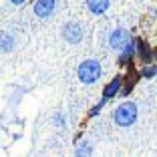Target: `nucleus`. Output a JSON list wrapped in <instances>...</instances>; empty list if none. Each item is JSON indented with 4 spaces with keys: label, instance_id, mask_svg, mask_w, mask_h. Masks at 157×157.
Returning a JSON list of instances; mask_svg holds the SVG:
<instances>
[{
    "label": "nucleus",
    "instance_id": "1a4fd4ad",
    "mask_svg": "<svg viewBox=\"0 0 157 157\" xmlns=\"http://www.w3.org/2000/svg\"><path fill=\"white\" fill-rule=\"evenodd\" d=\"M133 55H135V40H129L127 44L121 48V56H119V65L121 67H133L131 60H133Z\"/></svg>",
    "mask_w": 157,
    "mask_h": 157
},
{
    "label": "nucleus",
    "instance_id": "9d476101",
    "mask_svg": "<svg viewBox=\"0 0 157 157\" xmlns=\"http://www.w3.org/2000/svg\"><path fill=\"white\" fill-rule=\"evenodd\" d=\"M109 0H87V8L91 10L93 14H103L107 12V8H109Z\"/></svg>",
    "mask_w": 157,
    "mask_h": 157
},
{
    "label": "nucleus",
    "instance_id": "20e7f679",
    "mask_svg": "<svg viewBox=\"0 0 157 157\" xmlns=\"http://www.w3.org/2000/svg\"><path fill=\"white\" fill-rule=\"evenodd\" d=\"M135 55L141 59V63L147 65V63H151V60L157 56V51H153L143 38H139V40H135Z\"/></svg>",
    "mask_w": 157,
    "mask_h": 157
},
{
    "label": "nucleus",
    "instance_id": "9b49d317",
    "mask_svg": "<svg viewBox=\"0 0 157 157\" xmlns=\"http://www.w3.org/2000/svg\"><path fill=\"white\" fill-rule=\"evenodd\" d=\"M14 46V38L8 33H0V52H8Z\"/></svg>",
    "mask_w": 157,
    "mask_h": 157
},
{
    "label": "nucleus",
    "instance_id": "ddd939ff",
    "mask_svg": "<svg viewBox=\"0 0 157 157\" xmlns=\"http://www.w3.org/2000/svg\"><path fill=\"white\" fill-rule=\"evenodd\" d=\"M91 153H93V147L89 141H85V143H81L77 147V155H91Z\"/></svg>",
    "mask_w": 157,
    "mask_h": 157
},
{
    "label": "nucleus",
    "instance_id": "f03ea898",
    "mask_svg": "<svg viewBox=\"0 0 157 157\" xmlns=\"http://www.w3.org/2000/svg\"><path fill=\"white\" fill-rule=\"evenodd\" d=\"M77 77L81 83L85 85H93L101 77V65H99L95 59H89V60H83L77 69Z\"/></svg>",
    "mask_w": 157,
    "mask_h": 157
},
{
    "label": "nucleus",
    "instance_id": "f8f14e48",
    "mask_svg": "<svg viewBox=\"0 0 157 157\" xmlns=\"http://www.w3.org/2000/svg\"><path fill=\"white\" fill-rule=\"evenodd\" d=\"M155 75H157V67L149 65V63H147V67H143V71H141V77H145V78H153Z\"/></svg>",
    "mask_w": 157,
    "mask_h": 157
},
{
    "label": "nucleus",
    "instance_id": "4468645a",
    "mask_svg": "<svg viewBox=\"0 0 157 157\" xmlns=\"http://www.w3.org/2000/svg\"><path fill=\"white\" fill-rule=\"evenodd\" d=\"M105 103H107V99H101V103H99V105H95V107L91 109V111H89V117H95V115H99V111H101V107L105 105Z\"/></svg>",
    "mask_w": 157,
    "mask_h": 157
},
{
    "label": "nucleus",
    "instance_id": "2eb2a0df",
    "mask_svg": "<svg viewBox=\"0 0 157 157\" xmlns=\"http://www.w3.org/2000/svg\"><path fill=\"white\" fill-rule=\"evenodd\" d=\"M10 2H12V4H24L26 0H10Z\"/></svg>",
    "mask_w": 157,
    "mask_h": 157
},
{
    "label": "nucleus",
    "instance_id": "39448f33",
    "mask_svg": "<svg viewBox=\"0 0 157 157\" xmlns=\"http://www.w3.org/2000/svg\"><path fill=\"white\" fill-rule=\"evenodd\" d=\"M55 6H56L55 0H36L34 2V14L38 18H48L55 12Z\"/></svg>",
    "mask_w": 157,
    "mask_h": 157
},
{
    "label": "nucleus",
    "instance_id": "f257e3e1",
    "mask_svg": "<svg viewBox=\"0 0 157 157\" xmlns=\"http://www.w3.org/2000/svg\"><path fill=\"white\" fill-rule=\"evenodd\" d=\"M113 119H115V123L119 125V127H129V125H133L135 119H137V105L131 103V101L121 103L115 109V113H113Z\"/></svg>",
    "mask_w": 157,
    "mask_h": 157
},
{
    "label": "nucleus",
    "instance_id": "7ed1b4c3",
    "mask_svg": "<svg viewBox=\"0 0 157 157\" xmlns=\"http://www.w3.org/2000/svg\"><path fill=\"white\" fill-rule=\"evenodd\" d=\"M60 34H63V38H65L67 42H71V44H78V42L83 40V28H81L78 22H67L65 26H63V30H60Z\"/></svg>",
    "mask_w": 157,
    "mask_h": 157
},
{
    "label": "nucleus",
    "instance_id": "0eeeda50",
    "mask_svg": "<svg viewBox=\"0 0 157 157\" xmlns=\"http://www.w3.org/2000/svg\"><path fill=\"white\" fill-rule=\"evenodd\" d=\"M139 77H141V73H135V71L129 67V75L123 77V87H121V91H119L123 97H127V95L133 91V87H135V83L139 81Z\"/></svg>",
    "mask_w": 157,
    "mask_h": 157
},
{
    "label": "nucleus",
    "instance_id": "423d86ee",
    "mask_svg": "<svg viewBox=\"0 0 157 157\" xmlns=\"http://www.w3.org/2000/svg\"><path fill=\"white\" fill-rule=\"evenodd\" d=\"M129 40H131V36H129V33H127L125 28H117L115 33H111V36H109L111 48H123Z\"/></svg>",
    "mask_w": 157,
    "mask_h": 157
},
{
    "label": "nucleus",
    "instance_id": "6e6552de",
    "mask_svg": "<svg viewBox=\"0 0 157 157\" xmlns=\"http://www.w3.org/2000/svg\"><path fill=\"white\" fill-rule=\"evenodd\" d=\"M121 87H123V77H115L111 83L105 85V89H103V99L109 101V99H113L115 95H119Z\"/></svg>",
    "mask_w": 157,
    "mask_h": 157
}]
</instances>
